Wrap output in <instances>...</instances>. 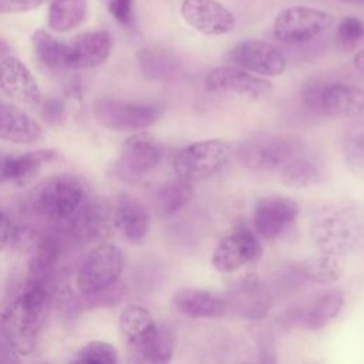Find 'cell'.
Listing matches in <instances>:
<instances>
[{
    "instance_id": "38",
    "label": "cell",
    "mask_w": 364,
    "mask_h": 364,
    "mask_svg": "<svg viewBox=\"0 0 364 364\" xmlns=\"http://www.w3.org/2000/svg\"><path fill=\"white\" fill-rule=\"evenodd\" d=\"M44 118L47 121L58 124L64 118V105L58 100H48L44 104Z\"/></svg>"
},
{
    "instance_id": "8",
    "label": "cell",
    "mask_w": 364,
    "mask_h": 364,
    "mask_svg": "<svg viewBox=\"0 0 364 364\" xmlns=\"http://www.w3.org/2000/svg\"><path fill=\"white\" fill-rule=\"evenodd\" d=\"M124 270L121 249L112 243L98 245L82 262L77 273L78 290L90 297L118 283Z\"/></svg>"
},
{
    "instance_id": "25",
    "label": "cell",
    "mask_w": 364,
    "mask_h": 364,
    "mask_svg": "<svg viewBox=\"0 0 364 364\" xmlns=\"http://www.w3.org/2000/svg\"><path fill=\"white\" fill-rule=\"evenodd\" d=\"M282 182L290 188H310L324 182L326 166L323 162L304 149L280 169Z\"/></svg>"
},
{
    "instance_id": "18",
    "label": "cell",
    "mask_w": 364,
    "mask_h": 364,
    "mask_svg": "<svg viewBox=\"0 0 364 364\" xmlns=\"http://www.w3.org/2000/svg\"><path fill=\"white\" fill-rule=\"evenodd\" d=\"M183 20L206 36H222L235 30V16L216 0H183Z\"/></svg>"
},
{
    "instance_id": "41",
    "label": "cell",
    "mask_w": 364,
    "mask_h": 364,
    "mask_svg": "<svg viewBox=\"0 0 364 364\" xmlns=\"http://www.w3.org/2000/svg\"><path fill=\"white\" fill-rule=\"evenodd\" d=\"M11 173V155H6L0 152V185L4 182H10Z\"/></svg>"
},
{
    "instance_id": "26",
    "label": "cell",
    "mask_w": 364,
    "mask_h": 364,
    "mask_svg": "<svg viewBox=\"0 0 364 364\" xmlns=\"http://www.w3.org/2000/svg\"><path fill=\"white\" fill-rule=\"evenodd\" d=\"M343 270L344 269L338 256L323 252L304 259L297 266V273L303 279L320 284L338 282L343 276Z\"/></svg>"
},
{
    "instance_id": "32",
    "label": "cell",
    "mask_w": 364,
    "mask_h": 364,
    "mask_svg": "<svg viewBox=\"0 0 364 364\" xmlns=\"http://www.w3.org/2000/svg\"><path fill=\"white\" fill-rule=\"evenodd\" d=\"M138 60L144 75L155 81L171 77L176 68L175 61L166 53L159 50H141L138 54Z\"/></svg>"
},
{
    "instance_id": "20",
    "label": "cell",
    "mask_w": 364,
    "mask_h": 364,
    "mask_svg": "<svg viewBox=\"0 0 364 364\" xmlns=\"http://www.w3.org/2000/svg\"><path fill=\"white\" fill-rule=\"evenodd\" d=\"M158 328L159 324L155 323L152 314L144 306L129 304L119 314L121 334L131 353H134L138 360L142 358L144 353L154 341Z\"/></svg>"
},
{
    "instance_id": "36",
    "label": "cell",
    "mask_w": 364,
    "mask_h": 364,
    "mask_svg": "<svg viewBox=\"0 0 364 364\" xmlns=\"http://www.w3.org/2000/svg\"><path fill=\"white\" fill-rule=\"evenodd\" d=\"M108 10L119 24L129 26L132 23V0H108Z\"/></svg>"
},
{
    "instance_id": "12",
    "label": "cell",
    "mask_w": 364,
    "mask_h": 364,
    "mask_svg": "<svg viewBox=\"0 0 364 364\" xmlns=\"http://www.w3.org/2000/svg\"><path fill=\"white\" fill-rule=\"evenodd\" d=\"M262 253L263 246L256 233L246 228H237L216 243L212 252V264L220 273H232L256 262Z\"/></svg>"
},
{
    "instance_id": "37",
    "label": "cell",
    "mask_w": 364,
    "mask_h": 364,
    "mask_svg": "<svg viewBox=\"0 0 364 364\" xmlns=\"http://www.w3.org/2000/svg\"><path fill=\"white\" fill-rule=\"evenodd\" d=\"M43 0H0V14L23 13L37 9Z\"/></svg>"
},
{
    "instance_id": "7",
    "label": "cell",
    "mask_w": 364,
    "mask_h": 364,
    "mask_svg": "<svg viewBox=\"0 0 364 364\" xmlns=\"http://www.w3.org/2000/svg\"><path fill=\"white\" fill-rule=\"evenodd\" d=\"M84 196L78 179L60 175L41 182L31 193L30 208L34 213L50 219L70 218Z\"/></svg>"
},
{
    "instance_id": "4",
    "label": "cell",
    "mask_w": 364,
    "mask_h": 364,
    "mask_svg": "<svg viewBox=\"0 0 364 364\" xmlns=\"http://www.w3.org/2000/svg\"><path fill=\"white\" fill-rule=\"evenodd\" d=\"M300 98L309 109L327 117L355 118L364 114V90L353 84H307Z\"/></svg>"
},
{
    "instance_id": "44",
    "label": "cell",
    "mask_w": 364,
    "mask_h": 364,
    "mask_svg": "<svg viewBox=\"0 0 364 364\" xmlns=\"http://www.w3.org/2000/svg\"><path fill=\"white\" fill-rule=\"evenodd\" d=\"M344 3H350V4H357V6H364V0H340Z\"/></svg>"
},
{
    "instance_id": "43",
    "label": "cell",
    "mask_w": 364,
    "mask_h": 364,
    "mask_svg": "<svg viewBox=\"0 0 364 364\" xmlns=\"http://www.w3.org/2000/svg\"><path fill=\"white\" fill-rule=\"evenodd\" d=\"M9 54H10V46H9V43H7L4 38L0 37V60H1L3 57L9 55Z\"/></svg>"
},
{
    "instance_id": "13",
    "label": "cell",
    "mask_w": 364,
    "mask_h": 364,
    "mask_svg": "<svg viewBox=\"0 0 364 364\" xmlns=\"http://www.w3.org/2000/svg\"><path fill=\"white\" fill-rule=\"evenodd\" d=\"M225 300L228 313L246 320L264 318L273 304L267 286L255 274H249L232 284L225 294Z\"/></svg>"
},
{
    "instance_id": "1",
    "label": "cell",
    "mask_w": 364,
    "mask_h": 364,
    "mask_svg": "<svg viewBox=\"0 0 364 364\" xmlns=\"http://www.w3.org/2000/svg\"><path fill=\"white\" fill-rule=\"evenodd\" d=\"M53 282L27 279L23 293L3 310L0 331L3 338L21 355L34 353L53 297Z\"/></svg>"
},
{
    "instance_id": "29",
    "label": "cell",
    "mask_w": 364,
    "mask_h": 364,
    "mask_svg": "<svg viewBox=\"0 0 364 364\" xmlns=\"http://www.w3.org/2000/svg\"><path fill=\"white\" fill-rule=\"evenodd\" d=\"M54 156L55 152L53 149H38L23 155H11L10 182L17 185L28 183L40 172L43 164L51 161Z\"/></svg>"
},
{
    "instance_id": "15",
    "label": "cell",
    "mask_w": 364,
    "mask_h": 364,
    "mask_svg": "<svg viewBox=\"0 0 364 364\" xmlns=\"http://www.w3.org/2000/svg\"><path fill=\"white\" fill-rule=\"evenodd\" d=\"M71 235L80 242L107 239L114 226V208L104 198L81 200L70 216Z\"/></svg>"
},
{
    "instance_id": "6",
    "label": "cell",
    "mask_w": 364,
    "mask_h": 364,
    "mask_svg": "<svg viewBox=\"0 0 364 364\" xmlns=\"http://www.w3.org/2000/svg\"><path fill=\"white\" fill-rule=\"evenodd\" d=\"M91 112L94 119L107 129L138 132L158 122L164 114V108L159 104L100 98L94 101Z\"/></svg>"
},
{
    "instance_id": "35",
    "label": "cell",
    "mask_w": 364,
    "mask_h": 364,
    "mask_svg": "<svg viewBox=\"0 0 364 364\" xmlns=\"http://www.w3.org/2000/svg\"><path fill=\"white\" fill-rule=\"evenodd\" d=\"M364 38V23L363 20L348 16L338 21L336 30V43L344 50L350 51L357 47V44Z\"/></svg>"
},
{
    "instance_id": "11",
    "label": "cell",
    "mask_w": 364,
    "mask_h": 364,
    "mask_svg": "<svg viewBox=\"0 0 364 364\" xmlns=\"http://www.w3.org/2000/svg\"><path fill=\"white\" fill-rule=\"evenodd\" d=\"M162 159L159 142L148 132L128 136L121 146L117 173L127 181H138L158 166Z\"/></svg>"
},
{
    "instance_id": "2",
    "label": "cell",
    "mask_w": 364,
    "mask_h": 364,
    "mask_svg": "<svg viewBox=\"0 0 364 364\" xmlns=\"http://www.w3.org/2000/svg\"><path fill=\"white\" fill-rule=\"evenodd\" d=\"M310 235L320 252L341 256L361 242L364 215L353 203H324L310 218Z\"/></svg>"
},
{
    "instance_id": "19",
    "label": "cell",
    "mask_w": 364,
    "mask_h": 364,
    "mask_svg": "<svg viewBox=\"0 0 364 364\" xmlns=\"http://www.w3.org/2000/svg\"><path fill=\"white\" fill-rule=\"evenodd\" d=\"M112 40L108 31L81 33L65 43L64 68L88 70L101 65L109 55Z\"/></svg>"
},
{
    "instance_id": "31",
    "label": "cell",
    "mask_w": 364,
    "mask_h": 364,
    "mask_svg": "<svg viewBox=\"0 0 364 364\" xmlns=\"http://www.w3.org/2000/svg\"><path fill=\"white\" fill-rule=\"evenodd\" d=\"M341 151L348 168L364 171V121H357L344 131Z\"/></svg>"
},
{
    "instance_id": "27",
    "label": "cell",
    "mask_w": 364,
    "mask_h": 364,
    "mask_svg": "<svg viewBox=\"0 0 364 364\" xmlns=\"http://www.w3.org/2000/svg\"><path fill=\"white\" fill-rule=\"evenodd\" d=\"M193 196L192 182L175 178L164 183L155 193V205L162 216H172L183 209Z\"/></svg>"
},
{
    "instance_id": "30",
    "label": "cell",
    "mask_w": 364,
    "mask_h": 364,
    "mask_svg": "<svg viewBox=\"0 0 364 364\" xmlns=\"http://www.w3.org/2000/svg\"><path fill=\"white\" fill-rule=\"evenodd\" d=\"M33 47L37 58L48 68H61L65 61V43L40 28L33 34Z\"/></svg>"
},
{
    "instance_id": "3",
    "label": "cell",
    "mask_w": 364,
    "mask_h": 364,
    "mask_svg": "<svg viewBox=\"0 0 364 364\" xmlns=\"http://www.w3.org/2000/svg\"><path fill=\"white\" fill-rule=\"evenodd\" d=\"M303 151V144L291 135L263 134L245 139L236 149L237 161L257 172L280 171Z\"/></svg>"
},
{
    "instance_id": "21",
    "label": "cell",
    "mask_w": 364,
    "mask_h": 364,
    "mask_svg": "<svg viewBox=\"0 0 364 364\" xmlns=\"http://www.w3.org/2000/svg\"><path fill=\"white\" fill-rule=\"evenodd\" d=\"M0 90L14 101L37 104L41 100L40 87L18 58L6 55L0 60Z\"/></svg>"
},
{
    "instance_id": "42",
    "label": "cell",
    "mask_w": 364,
    "mask_h": 364,
    "mask_svg": "<svg viewBox=\"0 0 364 364\" xmlns=\"http://www.w3.org/2000/svg\"><path fill=\"white\" fill-rule=\"evenodd\" d=\"M354 67L357 68V71H360L361 74H364V48L360 50L355 57H354Z\"/></svg>"
},
{
    "instance_id": "39",
    "label": "cell",
    "mask_w": 364,
    "mask_h": 364,
    "mask_svg": "<svg viewBox=\"0 0 364 364\" xmlns=\"http://www.w3.org/2000/svg\"><path fill=\"white\" fill-rule=\"evenodd\" d=\"M11 232H13V226H11L10 218L7 216V213H4L0 209V250H3L10 243Z\"/></svg>"
},
{
    "instance_id": "34",
    "label": "cell",
    "mask_w": 364,
    "mask_h": 364,
    "mask_svg": "<svg viewBox=\"0 0 364 364\" xmlns=\"http://www.w3.org/2000/svg\"><path fill=\"white\" fill-rule=\"evenodd\" d=\"M74 361L87 364H114L118 361V354L115 347L109 343L92 340L77 351Z\"/></svg>"
},
{
    "instance_id": "28",
    "label": "cell",
    "mask_w": 364,
    "mask_h": 364,
    "mask_svg": "<svg viewBox=\"0 0 364 364\" xmlns=\"http://www.w3.org/2000/svg\"><path fill=\"white\" fill-rule=\"evenodd\" d=\"M87 16V0H53L48 7V26L65 33L78 27Z\"/></svg>"
},
{
    "instance_id": "33",
    "label": "cell",
    "mask_w": 364,
    "mask_h": 364,
    "mask_svg": "<svg viewBox=\"0 0 364 364\" xmlns=\"http://www.w3.org/2000/svg\"><path fill=\"white\" fill-rule=\"evenodd\" d=\"M175 344H176V338L173 331L169 327L159 324L158 333L154 341L149 344V347L144 353L141 361H146L152 364L169 363L175 353Z\"/></svg>"
},
{
    "instance_id": "40",
    "label": "cell",
    "mask_w": 364,
    "mask_h": 364,
    "mask_svg": "<svg viewBox=\"0 0 364 364\" xmlns=\"http://www.w3.org/2000/svg\"><path fill=\"white\" fill-rule=\"evenodd\" d=\"M18 353L4 340L0 341V363H13V361H18Z\"/></svg>"
},
{
    "instance_id": "9",
    "label": "cell",
    "mask_w": 364,
    "mask_h": 364,
    "mask_svg": "<svg viewBox=\"0 0 364 364\" xmlns=\"http://www.w3.org/2000/svg\"><path fill=\"white\" fill-rule=\"evenodd\" d=\"M330 13L306 6L282 10L273 21L274 37L286 44H301L323 34L333 24Z\"/></svg>"
},
{
    "instance_id": "10",
    "label": "cell",
    "mask_w": 364,
    "mask_h": 364,
    "mask_svg": "<svg viewBox=\"0 0 364 364\" xmlns=\"http://www.w3.org/2000/svg\"><path fill=\"white\" fill-rule=\"evenodd\" d=\"M344 293L338 289L324 290L290 309L283 321L286 326L317 331L330 324L341 313Z\"/></svg>"
},
{
    "instance_id": "14",
    "label": "cell",
    "mask_w": 364,
    "mask_h": 364,
    "mask_svg": "<svg viewBox=\"0 0 364 364\" xmlns=\"http://www.w3.org/2000/svg\"><path fill=\"white\" fill-rule=\"evenodd\" d=\"M232 65L264 77L282 75L286 70L283 53L263 40H245L237 43L228 54Z\"/></svg>"
},
{
    "instance_id": "24",
    "label": "cell",
    "mask_w": 364,
    "mask_h": 364,
    "mask_svg": "<svg viewBox=\"0 0 364 364\" xmlns=\"http://www.w3.org/2000/svg\"><path fill=\"white\" fill-rule=\"evenodd\" d=\"M41 136V127L24 111L0 102V139L13 144H33Z\"/></svg>"
},
{
    "instance_id": "5",
    "label": "cell",
    "mask_w": 364,
    "mask_h": 364,
    "mask_svg": "<svg viewBox=\"0 0 364 364\" xmlns=\"http://www.w3.org/2000/svg\"><path fill=\"white\" fill-rule=\"evenodd\" d=\"M232 149L220 139H206L185 146L175 156V175L188 182L209 179L222 172L229 164Z\"/></svg>"
},
{
    "instance_id": "22",
    "label": "cell",
    "mask_w": 364,
    "mask_h": 364,
    "mask_svg": "<svg viewBox=\"0 0 364 364\" xmlns=\"http://www.w3.org/2000/svg\"><path fill=\"white\" fill-rule=\"evenodd\" d=\"M151 218L148 209L134 196L122 193L114 206V226L129 243H141L148 235Z\"/></svg>"
},
{
    "instance_id": "16",
    "label": "cell",
    "mask_w": 364,
    "mask_h": 364,
    "mask_svg": "<svg viewBox=\"0 0 364 364\" xmlns=\"http://www.w3.org/2000/svg\"><path fill=\"white\" fill-rule=\"evenodd\" d=\"M299 212V203L290 198L277 195L264 196L255 206V230L263 239H277L296 222Z\"/></svg>"
},
{
    "instance_id": "23",
    "label": "cell",
    "mask_w": 364,
    "mask_h": 364,
    "mask_svg": "<svg viewBox=\"0 0 364 364\" xmlns=\"http://www.w3.org/2000/svg\"><path fill=\"white\" fill-rule=\"evenodd\" d=\"M172 304L178 311L193 318H218L228 314L225 296L203 289L185 287L175 291Z\"/></svg>"
},
{
    "instance_id": "17",
    "label": "cell",
    "mask_w": 364,
    "mask_h": 364,
    "mask_svg": "<svg viewBox=\"0 0 364 364\" xmlns=\"http://www.w3.org/2000/svg\"><path fill=\"white\" fill-rule=\"evenodd\" d=\"M205 87L215 94H235L249 98H260L272 90L267 80L236 65H222L210 70L205 77Z\"/></svg>"
}]
</instances>
